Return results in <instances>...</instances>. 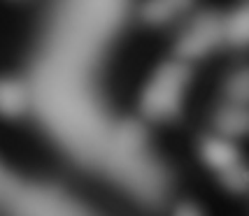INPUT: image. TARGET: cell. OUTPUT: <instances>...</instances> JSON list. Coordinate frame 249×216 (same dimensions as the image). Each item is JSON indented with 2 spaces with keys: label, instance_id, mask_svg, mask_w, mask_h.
<instances>
[{
  "label": "cell",
  "instance_id": "6da1fadb",
  "mask_svg": "<svg viewBox=\"0 0 249 216\" xmlns=\"http://www.w3.org/2000/svg\"><path fill=\"white\" fill-rule=\"evenodd\" d=\"M221 40H224V19H219L214 14H203L182 37L179 54L186 58H196L210 51L212 47H217Z\"/></svg>",
  "mask_w": 249,
  "mask_h": 216
},
{
  "label": "cell",
  "instance_id": "7a4b0ae2",
  "mask_svg": "<svg viewBox=\"0 0 249 216\" xmlns=\"http://www.w3.org/2000/svg\"><path fill=\"white\" fill-rule=\"evenodd\" d=\"M224 40H228L235 47H247L249 44V5L233 12L224 21Z\"/></svg>",
  "mask_w": 249,
  "mask_h": 216
},
{
  "label": "cell",
  "instance_id": "3957f363",
  "mask_svg": "<svg viewBox=\"0 0 249 216\" xmlns=\"http://www.w3.org/2000/svg\"><path fill=\"white\" fill-rule=\"evenodd\" d=\"M207 161L212 163L219 170H228L238 163V153L235 149L224 140H212L207 144Z\"/></svg>",
  "mask_w": 249,
  "mask_h": 216
},
{
  "label": "cell",
  "instance_id": "277c9868",
  "mask_svg": "<svg viewBox=\"0 0 249 216\" xmlns=\"http://www.w3.org/2000/svg\"><path fill=\"white\" fill-rule=\"evenodd\" d=\"M247 126H249V116L242 107L224 109L219 114V128L224 133H228V135H240V133L247 130Z\"/></svg>",
  "mask_w": 249,
  "mask_h": 216
},
{
  "label": "cell",
  "instance_id": "5b68a950",
  "mask_svg": "<svg viewBox=\"0 0 249 216\" xmlns=\"http://www.w3.org/2000/svg\"><path fill=\"white\" fill-rule=\"evenodd\" d=\"M189 5V0H149L147 10H144V17L149 21L161 23L163 19H168L170 14H175L177 10H182Z\"/></svg>",
  "mask_w": 249,
  "mask_h": 216
},
{
  "label": "cell",
  "instance_id": "8992f818",
  "mask_svg": "<svg viewBox=\"0 0 249 216\" xmlns=\"http://www.w3.org/2000/svg\"><path fill=\"white\" fill-rule=\"evenodd\" d=\"M228 96L235 105H247L249 102V67H245V70H240V72L231 77Z\"/></svg>",
  "mask_w": 249,
  "mask_h": 216
}]
</instances>
